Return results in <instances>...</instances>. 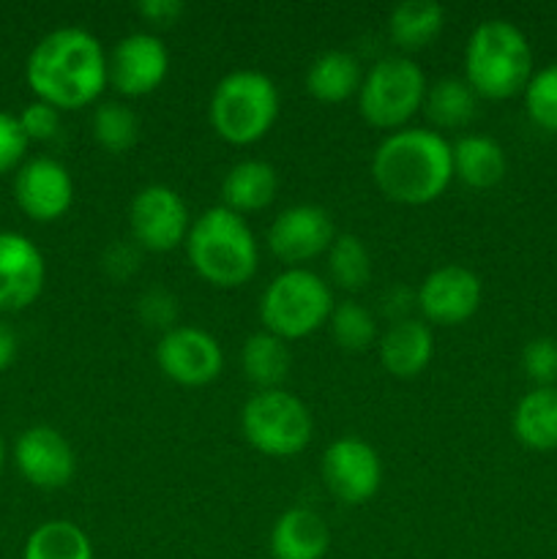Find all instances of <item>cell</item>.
<instances>
[{
  "mask_svg": "<svg viewBox=\"0 0 557 559\" xmlns=\"http://www.w3.org/2000/svg\"><path fill=\"white\" fill-rule=\"evenodd\" d=\"M25 80L36 102L55 109H82L107 87V52L85 27H58L31 49Z\"/></svg>",
  "mask_w": 557,
  "mask_h": 559,
  "instance_id": "1",
  "label": "cell"
},
{
  "mask_svg": "<svg viewBox=\"0 0 557 559\" xmlns=\"http://www.w3.org/2000/svg\"><path fill=\"white\" fill-rule=\"evenodd\" d=\"M371 175L377 189L396 205H429L451 186L453 145L431 129L391 131L377 145Z\"/></svg>",
  "mask_w": 557,
  "mask_h": 559,
  "instance_id": "2",
  "label": "cell"
},
{
  "mask_svg": "<svg viewBox=\"0 0 557 559\" xmlns=\"http://www.w3.org/2000/svg\"><path fill=\"white\" fill-rule=\"evenodd\" d=\"M186 254L197 276L222 289L244 287L260 265V246L244 216L224 205L208 207L191 222Z\"/></svg>",
  "mask_w": 557,
  "mask_h": 559,
  "instance_id": "3",
  "label": "cell"
},
{
  "mask_svg": "<svg viewBox=\"0 0 557 559\" xmlns=\"http://www.w3.org/2000/svg\"><path fill=\"white\" fill-rule=\"evenodd\" d=\"M533 76L528 36L508 20H486L470 33L464 47V82L478 98L502 102L524 93Z\"/></svg>",
  "mask_w": 557,
  "mask_h": 559,
  "instance_id": "4",
  "label": "cell"
},
{
  "mask_svg": "<svg viewBox=\"0 0 557 559\" xmlns=\"http://www.w3.org/2000/svg\"><path fill=\"white\" fill-rule=\"evenodd\" d=\"M278 107L282 98L271 76L254 69H238L213 87L208 118L224 142L244 147L260 142L273 129Z\"/></svg>",
  "mask_w": 557,
  "mask_h": 559,
  "instance_id": "5",
  "label": "cell"
},
{
  "mask_svg": "<svg viewBox=\"0 0 557 559\" xmlns=\"http://www.w3.org/2000/svg\"><path fill=\"white\" fill-rule=\"evenodd\" d=\"M336 306L331 287L309 267H287L271 278L260 300L262 328L282 342L320 331Z\"/></svg>",
  "mask_w": 557,
  "mask_h": 559,
  "instance_id": "6",
  "label": "cell"
},
{
  "mask_svg": "<svg viewBox=\"0 0 557 559\" xmlns=\"http://www.w3.org/2000/svg\"><path fill=\"white\" fill-rule=\"evenodd\" d=\"M426 91H429L426 74L413 58L388 55V58L377 60L360 82V118L375 129H407L410 118L424 109Z\"/></svg>",
  "mask_w": 557,
  "mask_h": 559,
  "instance_id": "7",
  "label": "cell"
},
{
  "mask_svg": "<svg viewBox=\"0 0 557 559\" xmlns=\"http://www.w3.org/2000/svg\"><path fill=\"white\" fill-rule=\"evenodd\" d=\"M240 429L257 453L271 459H289L306 451L311 442V413L298 396L284 388L257 391L240 413Z\"/></svg>",
  "mask_w": 557,
  "mask_h": 559,
  "instance_id": "8",
  "label": "cell"
},
{
  "mask_svg": "<svg viewBox=\"0 0 557 559\" xmlns=\"http://www.w3.org/2000/svg\"><path fill=\"white\" fill-rule=\"evenodd\" d=\"M129 227L131 238L140 249L164 254V251H173L180 243H186L191 216L178 191L169 189V186L153 183L137 191L134 200H131Z\"/></svg>",
  "mask_w": 557,
  "mask_h": 559,
  "instance_id": "9",
  "label": "cell"
},
{
  "mask_svg": "<svg viewBox=\"0 0 557 559\" xmlns=\"http://www.w3.org/2000/svg\"><path fill=\"white\" fill-rule=\"evenodd\" d=\"M156 364L167 380L183 388H202L224 369L222 344L194 325H175L156 344Z\"/></svg>",
  "mask_w": 557,
  "mask_h": 559,
  "instance_id": "10",
  "label": "cell"
},
{
  "mask_svg": "<svg viewBox=\"0 0 557 559\" xmlns=\"http://www.w3.org/2000/svg\"><path fill=\"white\" fill-rule=\"evenodd\" d=\"M169 74L167 44L153 33L123 36L107 55V85L126 98L156 91Z\"/></svg>",
  "mask_w": 557,
  "mask_h": 559,
  "instance_id": "11",
  "label": "cell"
},
{
  "mask_svg": "<svg viewBox=\"0 0 557 559\" xmlns=\"http://www.w3.org/2000/svg\"><path fill=\"white\" fill-rule=\"evenodd\" d=\"M322 480L328 491L344 506H364L377 495L382 464L375 448L358 437L331 442L322 456Z\"/></svg>",
  "mask_w": 557,
  "mask_h": 559,
  "instance_id": "12",
  "label": "cell"
},
{
  "mask_svg": "<svg viewBox=\"0 0 557 559\" xmlns=\"http://www.w3.org/2000/svg\"><path fill=\"white\" fill-rule=\"evenodd\" d=\"M336 229L320 205H293L278 213L268 227V249L287 267H304V262L328 254Z\"/></svg>",
  "mask_w": 557,
  "mask_h": 559,
  "instance_id": "13",
  "label": "cell"
},
{
  "mask_svg": "<svg viewBox=\"0 0 557 559\" xmlns=\"http://www.w3.org/2000/svg\"><path fill=\"white\" fill-rule=\"evenodd\" d=\"M481 278L464 265H442L424 278L415 295V306L426 325H462L478 311Z\"/></svg>",
  "mask_w": 557,
  "mask_h": 559,
  "instance_id": "14",
  "label": "cell"
},
{
  "mask_svg": "<svg viewBox=\"0 0 557 559\" xmlns=\"http://www.w3.org/2000/svg\"><path fill=\"white\" fill-rule=\"evenodd\" d=\"M14 462L22 478L44 491L63 489L76 473L74 448L52 426H33L22 431L14 445Z\"/></svg>",
  "mask_w": 557,
  "mask_h": 559,
  "instance_id": "15",
  "label": "cell"
},
{
  "mask_svg": "<svg viewBox=\"0 0 557 559\" xmlns=\"http://www.w3.org/2000/svg\"><path fill=\"white\" fill-rule=\"evenodd\" d=\"M14 200L33 222H58L74 202V180L55 158H31L14 178Z\"/></svg>",
  "mask_w": 557,
  "mask_h": 559,
  "instance_id": "16",
  "label": "cell"
},
{
  "mask_svg": "<svg viewBox=\"0 0 557 559\" xmlns=\"http://www.w3.org/2000/svg\"><path fill=\"white\" fill-rule=\"evenodd\" d=\"M47 262L38 246L20 233H0V311H22L38 300Z\"/></svg>",
  "mask_w": 557,
  "mask_h": 559,
  "instance_id": "17",
  "label": "cell"
},
{
  "mask_svg": "<svg viewBox=\"0 0 557 559\" xmlns=\"http://www.w3.org/2000/svg\"><path fill=\"white\" fill-rule=\"evenodd\" d=\"M382 369L399 380H413L435 358V333L424 320H399L377 338Z\"/></svg>",
  "mask_w": 557,
  "mask_h": 559,
  "instance_id": "18",
  "label": "cell"
},
{
  "mask_svg": "<svg viewBox=\"0 0 557 559\" xmlns=\"http://www.w3.org/2000/svg\"><path fill=\"white\" fill-rule=\"evenodd\" d=\"M273 559H322L331 546V533L320 513L309 508H289L271 530Z\"/></svg>",
  "mask_w": 557,
  "mask_h": 559,
  "instance_id": "19",
  "label": "cell"
},
{
  "mask_svg": "<svg viewBox=\"0 0 557 559\" xmlns=\"http://www.w3.org/2000/svg\"><path fill=\"white\" fill-rule=\"evenodd\" d=\"M276 194L278 173L273 164L260 162V158L238 162L222 180V205L238 216L265 211L276 200Z\"/></svg>",
  "mask_w": 557,
  "mask_h": 559,
  "instance_id": "20",
  "label": "cell"
},
{
  "mask_svg": "<svg viewBox=\"0 0 557 559\" xmlns=\"http://www.w3.org/2000/svg\"><path fill=\"white\" fill-rule=\"evenodd\" d=\"M364 71L360 60L344 49H328L306 71V91L322 104H342L358 96Z\"/></svg>",
  "mask_w": 557,
  "mask_h": 559,
  "instance_id": "21",
  "label": "cell"
},
{
  "mask_svg": "<svg viewBox=\"0 0 557 559\" xmlns=\"http://www.w3.org/2000/svg\"><path fill=\"white\" fill-rule=\"evenodd\" d=\"M506 151L486 134H464L453 142V178L470 189H491L506 175Z\"/></svg>",
  "mask_w": 557,
  "mask_h": 559,
  "instance_id": "22",
  "label": "cell"
},
{
  "mask_svg": "<svg viewBox=\"0 0 557 559\" xmlns=\"http://www.w3.org/2000/svg\"><path fill=\"white\" fill-rule=\"evenodd\" d=\"M513 435L530 451L557 448V388H533L513 409Z\"/></svg>",
  "mask_w": 557,
  "mask_h": 559,
  "instance_id": "23",
  "label": "cell"
},
{
  "mask_svg": "<svg viewBox=\"0 0 557 559\" xmlns=\"http://www.w3.org/2000/svg\"><path fill=\"white\" fill-rule=\"evenodd\" d=\"M446 11L435 0H404L388 16V36L402 52H418L440 36Z\"/></svg>",
  "mask_w": 557,
  "mask_h": 559,
  "instance_id": "24",
  "label": "cell"
},
{
  "mask_svg": "<svg viewBox=\"0 0 557 559\" xmlns=\"http://www.w3.org/2000/svg\"><path fill=\"white\" fill-rule=\"evenodd\" d=\"M240 366H244L246 380L257 385V391L282 388L284 377L289 371L287 342H282V338L268 331L251 333L244 342V349H240Z\"/></svg>",
  "mask_w": 557,
  "mask_h": 559,
  "instance_id": "25",
  "label": "cell"
},
{
  "mask_svg": "<svg viewBox=\"0 0 557 559\" xmlns=\"http://www.w3.org/2000/svg\"><path fill=\"white\" fill-rule=\"evenodd\" d=\"M424 112L435 129H464L475 118V112H478V96H475L473 87L464 80L446 76V80H437L426 91Z\"/></svg>",
  "mask_w": 557,
  "mask_h": 559,
  "instance_id": "26",
  "label": "cell"
},
{
  "mask_svg": "<svg viewBox=\"0 0 557 559\" xmlns=\"http://www.w3.org/2000/svg\"><path fill=\"white\" fill-rule=\"evenodd\" d=\"M22 559H93V544L80 524L52 519L27 535Z\"/></svg>",
  "mask_w": 557,
  "mask_h": 559,
  "instance_id": "27",
  "label": "cell"
},
{
  "mask_svg": "<svg viewBox=\"0 0 557 559\" xmlns=\"http://www.w3.org/2000/svg\"><path fill=\"white\" fill-rule=\"evenodd\" d=\"M328 273L333 284L347 293H358L371 278V257L364 240L353 233H342L333 238L328 249Z\"/></svg>",
  "mask_w": 557,
  "mask_h": 559,
  "instance_id": "28",
  "label": "cell"
},
{
  "mask_svg": "<svg viewBox=\"0 0 557 559\" xmlns=\"http://www.w3.org/2000/svg\"><path fill=\"white\" fill-rule=\"evenodd\" d=\"M140 136V120L134 109L120 102L98 104L93 112V140L107 153H126L137 145Z\"/></svg>",
  "mask_w": 557,
  "mask_h": 559,
  "instance_id": "29",
  "label": "cell"
},
{
  "mask_svg": "<svg viewBox=\"0 0 557 559\" xmlns=\"http://www.w3.org/2000/svg\"><path fill=\"white\" fill-rule=\"evenodd\" d=\"M328 325H331L333 342L344 353H364L377 342L375 314L355 300L333 306Z\"/></svg>",
  "mask_w": 557,
  "mask_h": 559,
  "instance_id": "30",
  "label": "cell"
},
{
  "mask_svg": "<svg viewBox=\"0 0 557 559\" xmlns=\"http://www.w3.org/2000/svg\"><path fill=\"white\" fill-rule=\"evenodd\" d=\"M524 107L538 129L557 134V63L530 76L524 87Z\"/></svg>",
  "mask_w": 557,
  "mask_h": 559,
  "instance_id": "31",
  "label": "cell"
},
{
  "mask_svg": "<svg viewBox=\"0 0 557 559\" xmlns=\"http://www.w3.org/2000/svg\"><path fill=\"white\" fill-rule=\"evenodd\" d=\"M522 366L538 388H552L557 382V342L555 338H533L522 353Z\"/></svg>",
  "mask_w": 557,
  "mask_h": 559,
  "instance_id": "32",
  "label": "cell"
},
{
  "mask_svg": "<svg viewBox=\"0 0 557 559\" xmlns=\"http://www.w3.org/2000/svg\"><path fill=\"white\" fill-rule=\"evenodd\" d=\"M20 126L25 131L27 142H49L60 131V109L49 107L44 102L27 104L20 112Z\"/></svg>",
  "mask_w": 557,
  "mask_h": 559,
  "instance_id": "33",
  "label": "cell"
},
{
  "mask_svg": "<svg viewBox=\"0 0 557 559\" xmlns=\"http://www.w3.org/2000/svg\"><path fill=\"white\" fill-rule=\"evenodd\" d=\"M25 151L27 136L22 131L20 118L9 112H0V175L11 173L25 158Z\"/></svg>",
  "mask_w": 557,
  "mask_h": 559,
  "instance_id": "34",
  "label": "cell"
},
{
  "mask_svg": "<svg viewBox=\"0 0 557 559\" xmlns=\"http://www.w3.org/2000/svg\"><path fill=\"white\" fill-rule=\"evenodd\" d=\"M175 314H178V304H175L173 295L164 293V289H147L140 298V317L145 325L162 328V331L167 333L169 328H175Z\"/></svg>",
  "mask_w": 557,
  "mask_h": 559,
  "instance_id": "35",
  "label": "cell"
},
{
  "mask_svg": "<svg viewBox=\"0 0 557 559\" xmlns=\"http://www.w3.org/2000/svg\"><path fill=\"white\" fill-rule=\"evenodd\" d=\"M102 265L112 278H129L140 267V254L131 243H112L104 251Z\"/></svg>",
  "mask_w": 557,
  "mask_h": 559,
  "instance_id": "36",
  "label": "cell"
},
{
  "mask_svg": "<svg viewBox=\"0 0 557 559\" xmlns=\"http://www.w3.org/2000/svg\"><path fill=\"white\" fill-rule=\"evenodd\" d=\"M137 11L142 20L153 22V25H175L183 16L186 5L180 0H142Z\"/></svg>",
  "mask_w": 557,
  "mask_h": 559,
  "instance_id": "37",
  "label": "cell"
},
{
  "mask_svg": "<svg viewBox=\"0 0 557 559\" xmlns=\"http://www.w3.org/2000/svg\"><path fill=\"white\" fill-rule=\"evenodd\" d=\"M16 349H20V342H16V333L9 322L0 320V371L9 369L16 358Z\"/></svg>",
  "mask_w": 557,
  "mask_h": 559,
  "instance_id": "38",
  "label": "cell"
},
{
  "mask_svg": "<svg viewBox=\"0 0 557 559\" xmlns=\"http://www.w3.org/2000/svg\"><path fill=\"white\" fill-rule=\"evenodd\" d=\"M3 462H5V448H3V437H0V473H3Z\"/></svg>",
  "mask_w": 557,
  "mask_h": 559,
  "instance_id": "39",
  "label": "cell"
}]
</instances>
